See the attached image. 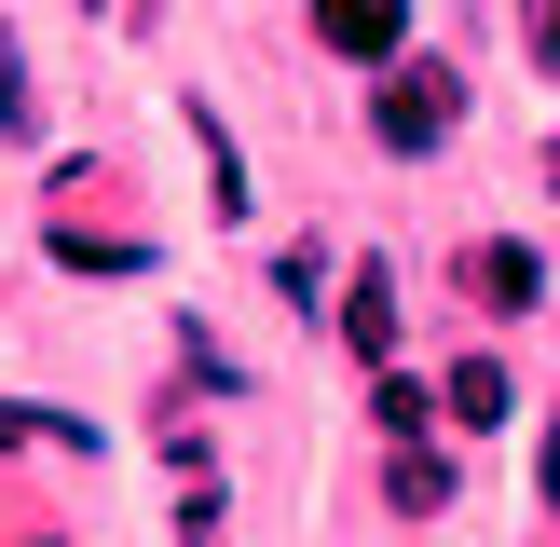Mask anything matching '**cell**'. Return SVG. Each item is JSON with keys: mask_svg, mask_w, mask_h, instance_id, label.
<instances>
[{"mask_svg": "<svg viewBox=\"0 0 560 547\" xmlns=\"http://www.w3.org/2000/svg\"><path fill=\"white\" fill-rule=\"evenodd\" d=\"M465 301H479V315H534V301H547V260H534L520 233L465 246Z\"/></svg>", "mask_w": 560, "mask_h": 547, "instance_id": "3957f363", "label": "cell"}, {"mask_svg": "<svg viewBox=\"0 0 560 547\" xmlns=\"http://www.w3.org/2000/svg\"><path fill=\"white\" fill-rule=\"evenodd\" d=\"M191 151H206V164H219V219H233V233H246V206H260V164H246V151H233V124H219V109H206V96H191Z\"/></svg>", "mask_w": 560, "mask_h": 547, "instance_id": "52a82bcc", "label": "cell"}, {"mask_svg": "<svg viewBox=\"0 0 560 547\" xmlns=\"http://www.w3.org/2000/svg\"><path fill=\"white\" fill-rule=\"evenodd\" d=\"M315 42L342 69H397L410 55V0H315Z\"/></svg>", "mask_w": 560, "mask_h": 547, "instance_id": "7a4b0ae2", "label": "cell"}, {"mask_svg": "<svg viewBox=\"0 0 560 547\" xmlns=\"http://www.w3.org/2000/svg\"><path fill=\"white\" fill-rule=\"evenodd\" d=\"M178 356H191V397H246V370H233V356H219V342H206V328H191V342H178Z\"/></svg>", "mask_w": 560, "mask_h": 547, "instance_id": "7c38bea8", "label": "cell"}, {"mask_svg": "<svg viewBox=\"0 0 560 547\" xmlns=\"http://www.w3.org/2000/svg\"><path fill=\"white\" fill-rule=\"evenodd\" d=\"M383 507H397V520H438V507H452V452H438V438H397V465H383Z\"/></svg>", "mask_w": 560, "mask_h": 547, "instance_id": "8992f818", "label": "cell"}, {"mask_svg": "<svg viewBox=\"0 0 560 547\" xmlns=\"http://www.w3.org/2000/svg\"><path fill=\"white\" fill-rule=\"evenodd\" d=\"M438 410H452L465 438H492L520 410V370H506V356H452V370H438Z\"/></svg>", "mask_w": 560, "mask_h": 547, "instance_id": "5b68a950", "label": "cell"}, {"mask_svg": "<svg viewBox=\"0 0 560 547\" xmlns=\"http://www.w3.org/2000/svg\"><path fill=\"white\" fill-rule=\"evenodd\" d=\"M27 438H55V452H96L69 410H14V397H0V452H27Z\"/></svg>", "mask_w": 560, "mask_h": 547, "instance_id": "9c48e42d", "label": "cell"}, {"mask_svg": "<svg viewBox=\"0 0 560 547\" xmlns=\"http://www.w3.org/2000/svg\"><path fill=\"white\" fill-rule=\"evenodd\" d=\"M328 315H342V342H355V370H397V274H383V260H355V288L328 301Z\"/></svg>", "mask_w": 560, "mask_h": 547, "instance_id": "277c9868", "label": "cell"}, {"mask_svg": "<svg viewBox=\"0 0 560 547\" xmlns=\"http://www.w3.org/2000/svg\"><path fill=\"white\" fill-rule=\"evenodd\" d=\"M370 410H383V438H424V410H438V397H424L410 370H383V383H370Z\"/></svg>", "mask_w": 560, "mask_h": 547, "instance_id": "8fae6325", "label": "cell"}, {"mask_svg": "<svg viewBox=\"0 0 560 547\" xmlns=\"http://www.w3.org/2000/svg\"><path fill=\"white\" fill-rule=\"evenodd\" d=\"M42 547H55V534H42Z\"/></svg>", "mask_w": 560, "mask_h": 547, "instance_id": "e0dca14e", "label": "cell"}, {"mask_svg": "<svg viewBox=\"0 0 560 547\" xmlns=\"http://www.w3.org/2000/svg\"><path fill=\"white\" fill-rule=\"evenodd\" d=\"M370 137L397 164L452 151V137H465V55H397V69H370Z\"/></svg>", "mask_w": 560, "mask_h": 547, "instance_id": "6da1fadb", "label": "cell"}, {"mask_svg": "<svg viewBox=\"0 0 560 547\" xmlns=\"http://www.w3.org/2000/svg\"><path fill=\"white\" fill-rule=\"evenodd\" d=\"M534 178H547V191H560V137H547V151H534Z\"/></svg>", "mask_w": 560, "mask_h": 547, "instance_id": "9a60e30c", "label": "cell"}, {"mask_svg": "<svg viewBox=\"0 0 560 547\" xmlns=\"http://www.w3.org/2000/svg\"><path fill=\"white\" fill-rule=\"evenodd\" d=\"M534 69H560V0H534Z\"/></svg>", "mask_w": 560, "mask_h": 547, "instance_id": "4fadbf2b", "label": "cell"}, {"mask_svg": "<svg viewBox=\"0 0 560 547\" xmlns=\"http://www.w3.org/2000/svg\"><path fill=\"white\" fill-rule=\"evenodd\" d=\"M534 479H547V507H560V410H547V452H534Z\"/></svg>", "mask_w": 560, "mask_h": 547, "instance_id": "5bb4252c", "label": "cell"}, {"mask_svg": "<svg viewBox=\"0 0 560 547\" xmlns=\"http://www.w3.org/2000/svg\"><path fill=\"white\" fill-rule=\"evenodd\" d=\"M82 14H109V0H82Z\"/></svg>", "mask_w": 560, "mask_h": 547, "instance_id": "2e32d148", "label": "cell"}, {"mask_svg": "<svg viewBox=\"0 0 560 547\" xmlns=\"http://www.w3.org/2000/svg\"><path fill=\"white\" fill-rule=\"evenodd\" d=\"M0 137H14V151L42 137V82H27V42H14V27H0Z\"/></svg>", "mask_w": 560, "mask_h": 547, "instance_id": "ba28073f", "label": "cell"}, {"mask_svg": "<svg viewBox=\"0 0 560 547\" xmlns=\"http://www.w3.org/2000/svg\"><path fill=\"white\" fill-rule=\"evenodd\" d=\"M273 301H288V315H328V260H315V246H288V260H273Z\"/></svg>", "mask_w": 560, "mask_h": 547, "instance_id": "30bf717a", "label": "cell"}]
</instances>
